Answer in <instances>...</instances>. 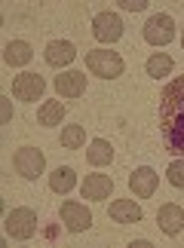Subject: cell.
Masks as SVG:
<instances>
[{"mask_svg":"<svg viewBox=\"0 0 184 248\" xmlns=\"http://www.w3.org/2000/svg\"><path fill=\"white\" fill-rule=\"evenodd\" d=\"M160 135L169 154L184 156V77H175L160 92Z\"/></svg>","mask_w":184,"mask_h":248,"instance_id":"6da1fadb","label":"cell"},{"mask_svg":"<svg viewBox=\"0 0 184 248\" xmlns=\"http://www.w3.org/2000/svg\"><path fill=\"white\" fill-rule=\"evenodd\" d=\"M86 68H89L95 77L101 80H114L126 71V64L120 59V52H111V49H89L86 52Z\"/></svg>","mask_w":184,"mask_h":248,"instance_id":"7a4b0ae2","label":"cell"},{"mask_svg":"<svg viewBox=\"0 0 184 248\" xmlns=\"http://www.w3.org/2000/svg\"><path fill=\"white\" fill-rule=\"evenodd\" d=\"M3 230H6V236H13V239H31V236L37 233L34 208H13V212L6 215Z\"/></svg>","mask_w":184,"mask_h":248,"instance_id":"3957f363","label":"cell"},{"mask_svg":"<svg viewBox=\"0 0 184 248\" xmlns=\"http://www.w3.org/2000/svg\"><path fill=\"white\" fill-rule=\"evenodd\" d=\"M13 166H16V171H18L22 178L34 181V178H40V175H43V169H46V156H43V150H40V147H22V150H16Z\"/></svg>","mask_w":184,"mask_h":248,"instance_id":"277c9868","label":"cell"},{"mask_svg":"<svg viewBox=\"0 0 184 248\" xmlns=\"http://www.w3.org/2000/svg\"><path fill=\"white\" fill-rule=\"evenodd\" d=\"M144 40L151 46H166L175 40V22H172V16H166V13L151 16L148 25H144Z\"/></svg>","mask_w":184,"mask_h":248,"instance_id":"5b68a950","label":"cell"},{"mask_svg":"<svg viewBox=\"0 0 184 248\" xmlns=\"http://www.w3.org/2000/svg\"><path fill=\"white\" fill-rule=\"evenodd\" d=\"M92 34L101 43H117L123 37V18L117 13H99L92 18Z\"/></svg>","mask_w":184,"mask_h":248,"instance_id":"8992f818","label":"cell"},{"mask_svg":"<svg viewBox=\"0 0 184 248\" xmlns=\"http://www.w3.org/2000/svg\"><path fill=\"white\" fill-rule=\"evenodd\" d=\"M62 224L71 233H83V230H89V227H92V212L83 202L67 199V202H62Z\"/></svg>","mask_w":184,"mask_h":248,"instance_id":"52a82bcc","label":"cell"},{"mask_svg":"<svg viewBox=\"0 0 184 248\" xmlns=\"http://www.w3.org/2000/svg\"><path fill=\"white\" fill-rule=\"evenodd\" d=\"M46 89V80L40 77V74H18V77L13 80V95L18 101H37Z\"/></svg>","mask_w":184,"mask_h":248,"instance_id":"ba28073f","label":"cell"},{"mask_svg":"<svg viewBox=\"0 0 184 248\" xmlns=\"http://www.w3.org/2000/svg\"><path fill=\"white\" fill-rule=\"evenodd\" d=\"M157 184H160V175L153 171L151 166H138L129 175V187H132V193L135 196H141V199H148L157 193Z\"/></svg>","mask_w":184,"mask_h":248,"instance_id":"9c48e42d","label":"cell"},{"mask_svg":"<svg viewBox=\"0 0 184 248\" xmlns=\"http://www.w3.org/2000/svg\"><path fill=\"white\" fill-rule=\"evenodd\" d=\"M157 224H160V230L166 233V236H178V233H181V227H184V208L175 205V202L160 205V212H157Z\"/></svg>","mask_w":184,"mask_h":248,"instance_id":"30bf717a","label":"cell"},{"mask_svg":"<svg viewBox=\"0 0 184 248\" xmlns=\"http://www.w3.org/2000/svg\"><path fill=\"white\" fill-rule=\"evenodd\" d=\"M55 92L62 95V98H80L86 92V74L80 71H65L55 77Z\"/></svg>","mask_w":184,"mask_h":248,"instance_id":"8fae6325","label":"cell"},{"mask_svg":"<svg viewBox=\"0 0 184 248\" xmlns=\"http://www.w3.org/2000/svg\"><path fill=\"white\" fill-rule=\"evenodd\" d=\"M80 190H83V199H95V202H101V199L111 196L114 181H111V175H86Z\"/></svg>","mask_w":184,"mask_h":248,"instance_id":"7c38bea8","label":"cell"},{"mask_svg":"<svg viewBox=\"0 0 184 248\" xmlns=\"http://www.w3.org/2000/svg\"><path fill=\"white\" fill-rule=\"evenodd\" d=\"M74 59H77V49H74V43H67V40H52L46 46V62H50L52 68H65V64H71Z\"/></svg>","mask_w":184,"mask_h":248,"instance_id":"4fadbf2b","label":"cell"},{"mask_svg":"<svg viewBox=\"0 0 184 248\" xmlns=\"http://www.w3.org/2000/svg\"><path fill=\"white\" fill-rule=\"evenodd\" d=\"M31 59H34V49H31V43H25V40H9L3 46V62L13 64V68H22V64H28Z\"/></svg>","mask_w":184,"mask_h":248,"instance_id":"5bb4252c","label":"cell"},{"mask_svg":"<svg viewBox=\"0 0 184 248\" xmlns=\"http://www.w3.org/2000/svg\"><path fill=\"white\" fill-rule=\"evenodd\" d=\"M111 217L117 224H138L141 221V208L132 202V199H117L111 202Z\"/></svg>","mask_w":184,"mask_h":248,"instance_id":"9a60e30c","label":"cell"},{"mask_svg":"<svg viewBox=\"0 0 184 248\" xmlns=\"http://www.w3.org/2000/svg\"><path fill=\"white\" fill-rule=\"evenodd\" d=\"M86 159H89L92 166H111V159H114V147H111V141H104V138H95L89 150H86Z\"/></svg>","mask_w":184,"mask_h":248,"instance_id":"2e32d148","label":"cell"},{"mask_svg":"<svg viewBox=\"0 0 184 248\" xmlns=\"http://www.w3.org/2000/svg\"><path fill=\"white\" fill-rule=\"evenodd\" d=\"M74 184H77V175H74L71 166H59V169L50 175V187L55 190V193H71Z\"/></svg>","mask_w":184,"mask_h":248,"instance_id":"e0dca14e","label":"cell"},{"mask_svg":"<svg viewBox=\"0 0 184 248\" xmlns=\"http://www.w3.org/2000/svg\"><path fill=\"white\" fill-rule=\"evenodd\" d=\"M62 117H65L62 101H46L43 108L37 110V123H40V126H62Z\"/></svg>","mask_w":184,"mask_h":248,"instance_id":"ac0fdd59","label":"cell"},{"mask_svg":"<svg viewBox=\"0 0 184 248\" xmlns=\"http://www.w3.org/2000/svg\"><path fill=\"white\" fill-rule=\"evenodd\" d=\"M172 64H175V62H172L166 52H153L151 59H148V77H157V80L160 77H169Z\"/></svg>","mask_w":184,"mask_h":248,"instance_id":"d6986e66","label":"cell"},{"mask_svg":"<svg viewBox=\"0 0 184 248\" xmlns=\"http://www.w3.org/2000/svg\"><path fill=\"white\" fill-rule=\"evenodd\" d=\"M62 144H65L67 150L83 147V144H86V129H83V126H65V129H62Z\"/></svg>","mask_w":184,"mask_h":248,"instance_id":"ffe728a7","label":"cell"},{"mask_svg":"<svg viewBox=\"0 0 184 248\" xmlns=\"http://www.w3.org/2000/svg\"><path fill=\"white\" fill-rule=\"evenodd\" d=\"M166 178H169V184H172V187H184V156H178L175 163L169 166Z\"/></svg>","mask_w":184,"mask_h":248,"instance_id":"44dd1931","label":"cell"},{"mask_svg":"<svg viewBox=\"0 0 184 248\" xmlns=\"http://www.w3.org/2000/svg\"><path fill=\"white\" fill-rule=\"evenodd\" d=\"M120 6H123V9H129V13H141V9L148 6V3H144V0H120Z\"/></svg>","mask_w":184,"mask_h":248,"instance_id":"7402d4cb","label":"cell"},{"mask_svg":"<svg viewBox=\"0 0 184 248\" xmlns=\"http://www.w3.org/2000/svg\"><path fill=\"white\" fill-rule=\"evenodd\" d=\"M3 101V123H9V117H13V110H9V98H0Z\"/></svg>","mask_w":184,"mask_h":248,"instance_id":"603a6c76","label":"cell"},{"mask_svg":"<svg viewBox=\"0 0 184 248\" xmlns=\"http://www.w3.org/2000/svg\"><path fill=\"white\" fill-rule=\"evenodd\" d=\"M132 248H151V242L148 239H138V242H132Z\"/></svg>","mask_w":184,"mask_h":248,"instance_id":"cb8c5ba5","label":"cell"},{"mask_svg":"<svg viewBox=\"0 0 184 248\" xmlns=\"http://www.w3.org/2000/svg\"><path fill=\"white\" fill-rule=\"evenodd\" d=\"M181 46H184V34H181Z\"/></svg>","mask_w":184,"mask_h":248,"instance_id":"d4e9b609","label":"cell"}]
</instances>
